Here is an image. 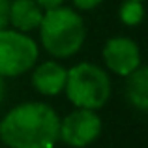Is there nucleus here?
Instances as JSON below:
<instances>
[{
	"mask_svg": "<svg viewBox=\"0 0 148 148\" xmlns=\"http://www.w3.org/2000/svg\"><path fill=\"white\" fill-rule=\"evenodd\" d=\"M141 2H145V0H141Z\"/></svg>",
	"mask_w": 148,
	"mask_h": 148,
	"instance_id": "nucleus-15",
	"label": "nucleus"
},
{
	"mask_svg": "<svg viewBox=\"0 0 148 148\" xmlns=\"http://www.w3.org/2000/svg\"><path fill=\"white\" fill-rule=\"evenodd\" d=\"M58 139L60 116L47 103H19L0 120V141L10 148H54Z\"/></svg>",
	"mask_w": 148,
	"mask_h": 148,
	"instance_id": "nucleus-1",
	"label": "nucleus"
},
{
	"mask_svg": "<svg viewBox=\"0 0 148 148\" xmlns=\"http://www.w3.org/2000/svg\"><path fill=\"white\" fill-rule=\"evenodd\" d=\"M40 49L26 32L15 28L0 30V75L19 77L34 68Z\"/></svg>",
	"mask_w": 148,
	"mask_h": 148,
	"instance_id": "nucleus-4",
	"label": "nucleus"
},
{
	"mask_svg": "<svg viewBox=\"0 0 148 148\" xmlns=\"http://www.w3.org/2000/svg\"><path fill=\"white\" fill-rule=\"evenodd\" d=\"M101 133V118L92 109L77 107L73 112L60 118V141L68 146L84 148Z\"/></svg>",
	"mask_w": 148,
	"mask_h": 148,
	"instance_id": "nucleus-5",
	"label": "nucleus"
},
{
	"mask_svg": "<svg viewBox=\"0 0 148 148\" xmlns=\"http://www.w3.org/2000/svg\"><path fill=\"white\" fill-rule=\"evenodd\" d=\"M103 0H73V6L81 11H90L94 8H98Z\"/></svg>",
	"mask_w": 148,
	"mask_h": 148,
	"instance_id": "nucleus-12",
	"label": "nucleus"
},
{
	"mask_svg": "<svg viewBox=\"0 0 148 148\" xmlns=\"http://www.w3.org/2000/svg\"><path fill=\"white\" fill-rule=\"evenodd\" d=\"M66 75H68V69L64 66H60L54 60H47L32 71V86L41 96L53 98L64 92Z\"/></svg>",
	"mask_w": 148,
	"mask_h": 148,
	"instance_id": "nucleus-7",
	"label": "nucleus"
},
{
	"mask_svg": "<svg viewBox=\"0 0 148 148\" xmlns=\"http://www.w3.org/2000/svg\"><path fill=\"white\" fill-rule=\"evenodd\" d=\"M38 28L43 49L56 58L73 56L81 51L86 40V26L83 17L71 8L56 6L45 10Z\"/></svg>",
	"mask_w": 148,
	"mask_h": 148,
	"instance_id": "nucleus-2",
	"label": "nucleus"
},
{
	"mask_svg": "<svg viewBox=\"0 0 148 148\" xmlns=\"http://www.w3.org/2000/svg\"><path fill=\"white\" fill-rule=\"evenodd\" d=\"M101 54H103V62L107 66V69L120 77L130 75L133 69H137L141 66L139 45L131 38H126V36L109 38L103 45Z\"/></svg>",
	"mask_w": 148,
	"mask_h": 148,
	"instance_id": "nucleus-6",
	"label": "nucleus"
},
{
	"mask_svg": "<svg viewBox=\"0 0 148 148\" xmlns=\"http://www.w3.org/2000/svg\"><path fill=\"white\" fill-rule=\"evenodd\" d=\"M43 10H51V8H56V6H62L64 0H36Z\"/></svg>",
	"mask_w": 148,
	"mask_h": 148,
	"instance_id": "nucleus-13",
	"label": "nucleus"
},
{
	"mask_svg": "<svg viewBox=\"0 0 148 148\" xmlns=\"http://www.w3.org/2000/svg\"><path fill=\"white\" fill-rule=\"evenodd\" d=\"M126 96L135 109L143 112L148 109V69L143 64L126 75Z\"/></svg>",
	"mask_w": 148,
	"mask_h": 148,
	"instance_id": "nucleus-9",
	"label": "nucleus"
},
{
	"mask_svg": "<svg viewBox=\"0 0 148 148\" xmlns=\"http://www.w3.org/2000/svg\"><path fill=\"white\" fill-rule=\"evenodd\" d=\"M120 21L127 26H137L145 19V6L141 0H124L120 6Z\"/></svg>",
	"mask_w": 148,
	"mask_h": 148,
	"instance_id": "nucleus-10",
	"label": "nucleus"
},
{
	"mask_svg": "<svg viewBox=\"0 0 148 148\" xmlns=\"http://www.w3.org/2000/svg\"><path fill=\"white\" fill-rule=\"evenodd\" d=\"M4 98H6V77L0 75V103L4 101Z\"/></svg>",
	"mask_w": 148,
	"mask_h": 148,
	"instance_id": "nucleus-14",
	"label": "nucleus"
},
{
	"mask_svg": "<svg viewBox=\"0 0 148 148\" xmlns=\"http://www.w3.org/2000/svg\"><path fill=\"white\" fill-rule=\"evenodd\" d=\"M64 92L75 107L98 111L111 98V79L99 66L79 62L68 69Z\"/></svg>",
	"mask_w": 148,
	"mask_h": 148,
	"instance_id": "nucleus-3",
	"label": "nucleus"
},
{
	"mask_svg": "<svg viewBox=\"0 0 148 148\" xmlns=\"http://www.w3.org/2000/svg\"><path fill=\"white\" fill-rule=\"evenodd\" d=\"M10 25V0H0V30Z\"/></svg>",
	"mask_w": 148,
	"mask_h": 148,
	"instance_id": "nucleus-11",
	"label": "nucleus"
},
{
	"mask_svg": "<svg viewBox=\"0 0 148 148\" xmlns=\"http://www.w3.org/2000/svg\"><path fill=\"white\" fill-rule=\"evenodd\" d=\"M43 17V8L36 0H10V25L19 32L36 30Z\"/></svg>",
	"mask_w": 148,
	"mask_h": 148,
	"instance_id": "nucleus-8",
	"label": "nucleus"
}]
</instances>
